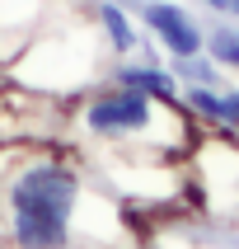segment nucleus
Wrapping results in <instances>:
<instances>
[{
    "label": "nucleus",
    "instance_id": "7",
    "mask_svg": "<svg viewBox=\"0 0 239 249\" xmlns=\"http://www.w3.org/2000/svg\"><path fill=\"white\" fill-rule=\"evenodd\" d=\"M211 52L221 56V61H230V66H239V33H230V28L211 33Z\"/></svg>",
    "mask_w": 239,
    "mask_h": 249
},
{
    "label": "nucleus",
    "instance_id": "8",
    "mask_svg": "<svg viewBox=\"0 0 239 249\" xmlns=\"http://www.w3.org/2000/svg\"><path fill=\"white\" fill-rule=\"evenodd\" d=\"M207 5H216V10H225V14H239V0H207Z\"/></svg>",
    "mask_w": 239,
    "mask_h": 249
},
{
    "label": "nucleus",
    "instance_id": "3",
    "mask_svg": "<svg viewBox=\"0 0 239 249\" xmlns=\"http://www.w3.org/2000/svg\"><path fill=\"white\" fill-rule=\"evenodd\" d=\"M145 24L164 38V47L174 56H197V47H202V33L192 28V19L178 10V5H145Z\"/></svg>",
    "mask_w": 239,
    "mask_h": 249
},
{
    "label": "nucleus",
    "instance_id": "6",
    "mask_svg": "<svg viewBox=\"0 0 239 249\" xmlns=\"http://www.w3.org/2000/svg\"><path fill=\"white\" fill-rule=\"evenodd\" d=\"M98 19H103V28H108L112 47H117V52H131L136 33H131V24H127V14L117 10V5H103V10H98Z\"/></svg>",
    "mask_w": 239,
    "mask_h": 249
},
{
    "label": "nucleus",
    "instance_id": "1",
    "mask_svg": "<svg viewBox=\"0 0 239 249\" xmlns=\"http://www.w3.org/2000/svg\"><path fill=\"white\" fill-rule=\"evenodd\" d=\"M80 183L66 165H28L10 183V235L24 249H61L70 240Z\"/></svg>",
    "mask_w": 239,
    "mask_h": 249
},
{
    "label": "nucleus",
    "instance_id": "5",
    "mask_svg": "<svg viewBox=\"0 0 239 249\" xmlns=\"http://www.w3.org/2000/svg\"><path fill=\"white\" fill-rule=\"evenodd\" d=\"M188 99H192V108L211 113V118H225V123H235V118H239V89L230 99H216L211 89H188Z\"/></svg>",
    "mask_w": 239,
    "mask_h": 249
},
{
    "label": "nucleus",
    "instance_id": "2",
    "mask_svg": "<svg viewBox=\"0 0 239 249\" xmlns=\"http://www.w3.org/2000/svg\"><path fill=\"white\" fill-rule=\"evenodd\" d=\"M150 123V104H145V94L141 89H131V85H122V89H112V94L94 99L89 104V113H84V127L89 132H98V137H117V132H136V127Z\"/></svg>",
    "mask_w": 239,
    "mask_h": 249
},
{
    "label": "nucleus",
    "instance_id": "4",
    "mask_svg": "<svg viewBox=\"0 0 239 249\" xmlns=\"http://www.w3.org/2000/svg\"><path fill=\"white\" fill-rule=\"evenodd\" d=\"M117 80L131 85V89H141V94H159V99L174 94V80H169L164 71H150V66H122V75H117Z\"/></svg>",
    "mask_w": 239,
    "mask_h": 249
}]
</instances>
